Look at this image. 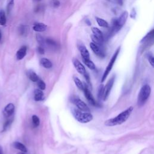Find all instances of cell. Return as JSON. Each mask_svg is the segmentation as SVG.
<instances>
[{"label":"cell","instance_id":"obj_15","mask_svg":"<svg viewBox=\"0 0 154 154\" xmlns=\"http://www.w3.org/2000/svg\"><path fill=\"white\" fill-rule=\"evenodd\" d=\"M47 28V25L43 23H35L33 26V30L36 32H43Z\"/></svg>","mask_w":154,"mask_h":154},{"label":"cell","instance_id":"obj_2","mask_svg":"<svg viewBox=\"0 0 154 154\" xmlns=\"http://www.w3.org/2000/svg\"><path fill=\"white\" fill-rule=\"evenodd\" d=\"M72 113L75 119L80 123H87L93 120V116L90 112H83L78 108H74Z\"/></svg>","mask_w":154,"mask_h":154},{"label":"cell","instance_id":"obj_23","mask_svg":"<svg viewBox=\"0 0 154 154\" xmlns=\"http://www.w3.org/2000/svg\"><path fill=\"white\" fill-rule=\"evenodd\" d=\"M83 62L84 63V64L87 66H88L90 69H91V70L95 69V68H96L95 64L90 59H83Z\"/></svg>","mask_w":154,"mask_h":154},{"label":"cell","instance_id":"obj_38","mask_svg":"<svg viewBox=\"0 0 154 154\" xmlns=\"http://www.w3.org/2000/svg\"><path fill=\"white\" fill-rule=\"evenodd\" d=\"M116 1L117 4H118L120 6L123 5V0H116Z\"/></svg>","mask_w":154,"mask_h":154},{"label":"cell","instance_id":"obj_9","mask_svg":"<svg viewBox=\"0 0 154 154\" xmlns=\"http://www.w3.org/2000/svg\"><path fill=\"white\" fill-rule=\"evenodd\" d=\"M15 107L13 104L9 103L8 104H7L3 110V114L4 117L7 118L10 117L15 112Z\"/></svg>","mask_w":154,"mask_h":154},{"label":"cell","instance_id":"obj_25","mask_svg":"<svg viewBox=\"0 0 154 154\" xmlns=\"http://www.w3.org/2000/svg\"><path fill=\"white\" fill-rule=\"evenodd\" d=\"M15 0H7V14H9L12 11V10L14 6Z\"/></svg>","mask_w":154,"mask_h":154},{"label":"cell","instance_id":"obj_22","mask_svg":"<svg viewBox=\"0 0 154 154\" xmlns=\"http://www.w3.org/2000/svg\"><path fill=\"white\" fill-rule=\"evenodd\" d=\"M96 22H97L98 24L100 27H105V28L108 27V22L107 21H105L104 19H101V18H98V17H96Z\"/></svg>","mask_w":154,"mask_h":154},{"label":"cell","instance_id":"obj_39","mask_svg":"<svg viewBox=\"0 0 154 154\" xmlns=\"http://www.w3.org/2000/svg\"><path fill=\"white\" fill-rule=\"evenodd\" d=\"M85 23H86L87 24H88L89 26H90V25H91V22H90V21L89 19H85Z\"/></svg>","mask_w":154,"mask_h":154},{"label":"cell","instance_id":"obj_13","mask_svg":"<svg viewBox=\"0 0 154 154\" xmlns=\"http://www.w3.org/2000/svg\"><path fill=\"white\" fill-rule=\"evenodd\" d=\"M78 50L83 57V59H90L89 52L83 44L78 45Z\"/></svg>","mask_w":154,"mask_h":154},{"label":"cell","instance_id":"obj_26","mask_svg":"<svg viewBox=\"0 0 154 154\" xmlns=\"http://www.w3.org/2000/svg\"><path fill=\"white\" fill-rule=\"evenodd\" d=\"M13 119L10 118V119H8L6 122L5 123H4V125H3V130H2V132H5L7 130V129L10 127V126L11 124L13 122Z\"/></svg>","mask_w":154,"mask_h":154},{"label":"cell","instance_id":"obj_8","mask_svg":"<svg viewBox=\"0 0 154 154\" xmlns=\"http://www.w3.org/2000/svg\"><path fill=\"white\" fill-rule=\"evenodd\" d=\"M90 46L93 52L97 56L101 58H104L105 56V52L102 48V46H99L92 42L90 43Z\"/></svg>","mask_w":154,"mask_h":154},{"label":"cell","instance_id":"obj_1","mask_svg":"<svg viewBox=\"0 0 154 154\" xmlns=\"http://www.w3.org/2000/svg\"><path fill=\"white\" fill-rule=\"evenodd\" d=\"M133 109L134 107L132 106L130 107L127 110L120 113L116 117L106 120L104 122L105 125L107 127H114L123 123L128 120L133 111Z\"/></svg>","mask_w":154,"mask_h":154},{"label":"cell","instance_id":"obj_28","mask_svg":"<svg viewBox=\"0 0 154 154\" xmlns=\"http://www.w3.org/2000/svg\"><path fill=\"white\" fill-rule=\"evenodd\" d=\"M45 42H46V43L48 44V45L50 46L52 48H57V42L51 38H48L45 41Z\"/></svg>","mask_w":154,"mask_h":154},{"label":"cell","instance_id":"obj_20","mask_svg":"<svg viewBox=\"0 0 154 154\" xmlns=\"http://www.w3.org/2000/svg\"><path fill=\"white\" fill-rule=\"evenodd\" d=\"M7 22L6 13L3 9H0V25H5Z\"/></svg>","mask_w":154,"mask_h":154},{"label":"cell","instance_id":"obj_6","mask_svg":"<svg viewBox=\"0 0 154 154\" xmlns=\"http://www.w3.org/2000/svg\"><path fill=\"white\" fill-rule=\"evenodd\" d=\"M114 81H115V76L114 75L108 80V81L107 82V84H106L105 87L104 88V96H103L104 101L107 100L108 97L109 96V94L110 93V92L113 86Z\"/></svg>","mask_w":154,"mask_h":154},{"label":"cell","instance_id":"obj_10","mask_svg":"<svg viewBox=\"0 0 154 154\" xmlns=\"http://www.w3.org/2000/svg\"><path fill=\"white\" fill-rule=\"evenodd\" d=\"M72 62H73V64H74L75 68L80 74L84 75L86 72L84 66L82 64V63L78 59H74Z\"/></svg>","mask_w":154,"mask_h":154},{"label":"cell","instance_id":"obj_42","mask_svg":"<svg viewBox=\"0 0 154 154\" xmlns=\"http://www.w3.org/2000/svg\"><path fill=\"white\" fill-rule=\"evenodd\" d=\"M17 154H25V152H18Z\"/></svg>","mask_w":154,"mask_h":154},{"label":"cell","instance_id":"obj_30","mask_svg":"<svg viewBox=\"0 0 154 154\" xmlns=\"http://www.w3.org/2000/svg\"><path fill=\"white\" fill-rule=\"evenodd\" d=\"M36 38V41L38 42V43L40 45V46H42L45 43L44 38L40 34H37Z\"/></svg>","mask_w":154,"mask_h":154},{"label":"cell","instance_id":"obj_41","mask_svg":"<svg viewBox=\"0 0 154 154\" xmlns=\"http://www.w3.org/2000/svg\"><path fill=\"white\" fill-rule=\"evenodd\" d=\"M0 154H3V149H2V148H1V146H0Z\"/></svg>","mask_w":154,"mask_h":154},{"label":"cell","instance_id":"obj_31","mask_svg":"<svg viewBox=\"0 0 154 154\" xmlns=\"http://www.w3.org/2000/svg\"><path fill=\"white\" fill-rule=\"evenodd\" d=\"M37 86L39 89L41 90H44L46 89V84L44 81H43L42 80L38 79V81H37Z\"/></svg>","mask_w":154,"mask_h":154},{"label":"cell","instance_id":"obj_7","mask_svg":"<svg viewBox=\"0 0 154 154\" xmlns=\"http://www.w3.org/2000/svg\"><path fill=\"white\" fill-rule=\"evenodd\" d=\"M83 91L84 93V95L85 96L86 99H88V101L93 106H98V104L97 102H96L95 99H94L93 95L92 94L90 91L89 90V89H88V87L87 85V84H84V89H83Z\"/></svg>","mask_w":154,"mask_h":154},{"label":"cell","instance_id":"obj_12","mask_svg":"<svg viewBox=\"0 0 154 154\" xmlns=\"http://www.w3.org/2000/svg\"><path fill=\"white\" fill-rule=\"evenodd\" d=\"M27 47L25 45H24L19 48L16 54L17 60H22L27 54Z\"/></svg>","mask_w":154,"mask_h":154},{"label":"cell","instance_id":"obj_36","mask_svg":"<svg viewBox=\"0 0 154 154\" xmlns=\"http://www.w3.org/2000/svg\"><path fill=\"white\" fill-rule=\"evenodd\" d=\"M136 15H137V13H136V9H135L134 8H133L132 10H131V14H130L131 18H132L133 19H136Z\"/></svg>","mask_w":154,"mask_h":154},{"label":"cell","instance_id":"obj_16","mask_svg":"<svg viewBox=\"0 0 154 154\" xmlns=\"http://www.w3.org/2000/svg\"><path fill=\"white\" fill-rule=\"evenodd\" d=\"M44 94L41 89H36L34 93V99L36 101H41L44 99Z\"/></svg>","mask_w":154,"mask_h":154},{"label":"cell","instance_id":"obj_37","mask_svg":"<svg viewBox=\"0 0 154 154\" xmlns=\"http://www.w3.org/2000/svg\"><path fill=\"white\" fill-rule=\"evenodd\" d=\"M37 51L38 53H39L40 54H45V50L42 46H38L37 48Z\"/></svg>","mask_w":154,"mask_h":154},{"label":"cell","instance_id":"obj_11","mask_svg":"<svg viewBox=\"0 0 154 154\" xmlns=\"http://www.w3.org/2000/svg\"><path fill=\"white\" fill-rule=\"evenodd\" d=\"M128 17V12L127 11H124L120 15L119 18H117L118 24L120 28H122L124 25V24L126 23Z\"/></svg>","mask_w":154,"mask_h":154},{"label":"cell","instance_id":"obj_18","mask_svg":"<svg viewBox=\"0 0 154 154\" xmlns=\"http://www.w3.org/2000/svg\"><path fill=\"white\" fill-rule=\"evenodd\" d=\"M13 146L15 149L21 150V152H23L25 153H26L27 152V149L25 147V146L24 145V144H23L22 143H21L20 142H19V141L14 142L13 144Z\"/></svg>","mask_w":154,"mask_h":154},{"label":"cell","instance_id":"obj_3","mask_svg":"<svg viewBox=\"0 0 154 154\" xmlns=\"http://www.w3.org/2000/svg\"><path fill=\"white\" fill-rule=\"evenodd\" d=\"M151 93L150 87L148 84L144 85L140 89L138 95L137 103L139 106H142L149 98Z\"/></svg>","mask_w":154,"mask_h":154},{"label":"cell","instance_id":"obj_40","mask_svg":"<svg viewBox=\"0 0 154 154\" xmlns=\"http://www.w3.org/2000/svg\"><path fill=\"white\" fill-rule=\"evenodd\" d=\"M1 40H2V33L1 31V29H0V42H1Z\"/></svg>","mask_w":154,"mask_h":154},{"label":"cell","instance_id":"obj_33","mask_svg":"<svg viewBox=\"0 0 154 154\" xmlns=\"http://www.w3.org/2000/svg\"><path fill=\"white\" fill-rule=\"evenodd\" d=\"M27 32V28L24 25H21L19 28V33L21 35L23 36Z\"/></svg>","mask_w":154,"mask_h":154},{"label":"cell","instance_id":"obj_5","mask_svg":"<svg viewBox=\"0 0 154 154\" xmlns=\"http://www.w3.org/2000/svg\"><path fill=\"white\" fill-rule=\"evenodd\" d=\"M71 101L76 106V107L78 108V110L84 112L90 111L89 108L88 107V106L87 105V104L84 101L81 100L78 97H77V96H73L71 98Z\"/></svg>","mask_w":154,"mask_h":154},{"label":"cell","instance_id":"obj_4","mask_svg":"<svg viewBox=\"0 0 154 154\" xmlns=\"http://www.w3.org/2000/svg\"><path fill=\"white\" fill-rule=\"evenodd\" d=\"M120 47H119L118 49L116 50V51H115L114 54H113L112 58L111 59L107 67V68H106L104 74H103V76H102V80H101V83H103L104 82V81L106 80V78H107V77L108 76V74H110V72H111L112 68H113V67L114 66V64L116 62V60L117 59V58H118V56L120 52Z\"/></svg>","mask_w":154,"mask_h":154},{"label":"cell","instance_id":"obj_24","mask_svg":"<svg viewBox=\"0 0 154 154\" xmlns=\"http://www.w3.org/2000/svg\"><path fill=\"white\" fill-rule=\"evenodd\" d=\"M74 80L77 88H78L79 89H80L81 90H83L84 84H83L81 81L78 78V77H74Z\"/></svg>","mask_w":154,"mask_h":154},{"label":"cell","instance_id":"obj_43","mask_svg":"<svg viewBox=\"0 0 154 154\" xmlns=\"http://www.w3.org/2000/svg\"><path fill=\"white\" fill-rule=\"evenodd\" d=\"M34 1H41V0H34Z\"/></svg>","mask_w":154,"mask_h":154},{"label":"cell","instance_id":"obj_32","mask_svg":"<svg viewBox=\"0 0 154 154\" xmlns=\"http://www.w3.org/2000/svg\"><path fill=\"white\" fill-rule=\"evenodd\" d=\"M146 55H147L148 60L149 63L150 64V65L152 67H153L154 66V58L153 57V55L150 52H149Z\"/></svg>","mask_w":154,"mask_h":154},{"label":"cell","instance_id":"obj_14","mask_svg":"<svg viewBox=\"0 0 154 154\" xmlns=\"http://www.w3.org/2000/svg\"><path fill=\"white\" fill-rule=\"evenodd\" d=\"M92 31L93 32V35L96 38H98L99 41L102 42L103 43L104 42V36L101 31L99 30V28L96 27H93L92 28Z\"/></svg>","mask_w":154,"mask_h":154},{"label":"cell","instance_id":"obj_21","mask_svg":"<svg viewBox=\"0 0 154 154\" xmlns=\"http://www.w3.org/2000/svg\"><path fill=\"white\" fill-rule=\"evenodd\" d=\"M153 38V30H152L149 33H148L145 36H144L141 41V43H145L148 42L150 39Z\"/></svg>","mask_w":154,"mask_h":154},{"label":"cell","instance_id":"obj_27","mask_svg":"<svg viewBox=\"0 0 154 154\" xmlns=\"http://www.w3.org/2000/svg\"><path fill=\"white\" fill-rule=\"evenodd\" d=\"M32 123L33 125V127L36 128L39 126L40 125V119L37 117L36 115H33L32 116Z\"/></svg>","mask_w":154,"mask_h":154},{"label":"cell","instance_id":"obj_17","mask_svg":"<svg viewBox=\"0 0 154 154\" xmlns=\"http://www.w3.org/2000/svg\"><path fill=\"white\" fill-rule=\"evenodd\" d=\"M40 63L46 69H50L52 66V63H51V62L48 59H46V58H42V59H41L40 60Z\"/></svg>","mask_w":154,"mask_h":154},{"label":"cell","instance_id":"obj_29","mask_svg":"<svg viewBox=\"0 0 154 154\" xmlns=\"http://www.w3.org/2000/svg\"><path fill=\"white\" fill-rule=\"evenodd\" d=\"M104 86L103 84H100L98 88V97L99 99H102L104 96Z\"/></svg>","mask_w":154,"mask_h":154},{"label":"cell","instance_id":"obj_35","mask_svg":"<svg viewBox=\"0 0 154 154\" xmlns=\"http://www.w3.org/2000/svg\"><path fill=\"white\" fill-rule=\"evenodd\" d=\"M51 4L54 7H58L60 5V3L59 0H52Z\"/></svg>","mask_w":154,"mask_h":154},{"label":"cell","instance_id":"obj_34","mask_svg":"<svg viewBox=\"0 0 154 154\" xmlns=\"http://www.w3.org/2000/svg\"><path fill=\"white\" fill-rule=\"evenodd\" d=\"M84 78L87 81V83H88L89 85H91V83H90V76H89V75L88 72H85L84 75Z\"/></svg>","mask_w":154,"mask_h":154},{"label":"cell","instance_id":"obj_19","mask_svg":"<svg viewBox=\"0 0 154 154\" xmlns=\"http://www.w3.org/2000/svg\"><path fill=\"white\" fill-rule=\"evenodd\" d=\"M28 78H30V80L33 82H37L38 81V80L39 79V78H38V75H37V74L34 72L32 70H30L28 71Z\"/></svg>","mask_w":154,"mask_h":154}]
</instances>
